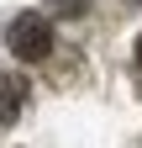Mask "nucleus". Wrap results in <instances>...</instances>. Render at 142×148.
<instances>
[{
    "label": "nucleus",
    "instance_id": "obj_1",
    "mask_svg": "<svg viewBox=\"0 0 142 148\" xmlns=\"http://www.w3.org/2000/svg\"><path fill=\"white\" fill-rule=\"evenodd\" d=\"M5 42H11L16 58L37 64V58H47V53H53V21H47V16H37V11H26V16H16V21H11Z\"/></svg>",
    "mask_w": 142,
    "mask_h": 148
},
{
    "label": "nucleus",
    "instance_id": "obj_2",
    "mask_svg": "<svg viewBox=\"0 0 142 148\" xmlns=\"http://www.w3.org/2000/svg\"><path fill=\"white\" fill-rule=\"evenodd\" d=\"M26 111V79L21 74H0V122H16Z\"/></svg>",
    "mask_w": 142,
    "mask_h": 148
},
{
    "label": "nucleus",
    "instance_id": "obj_3",
    "mask_svg": "<svg viewBox=\"0 0 142 148\" xmlns=\"http://www.w3.org/2000/svg\"><path fill=\"white\" fill-rule=\"evenodd\" d=\"M53 11H58V16H84L90 0H53Z\"/></svg>",
    "mask_w": 142,
    "mask_h": 148
},
{
    "label": "nucleus",
    "instance_id": "obj_4",
    "mask_svg": "<svg viewBox=\"0 0 142 148\" xmlns=\"http://www.w3.org/2000/svg\"><path fill=\"white\" fill-rule=\"evenodd\" d=\"M137 69H142V37H137Z\"/></svg>",
    "mask_w": 142,
    "mask_h": 148
}]
</instances>
